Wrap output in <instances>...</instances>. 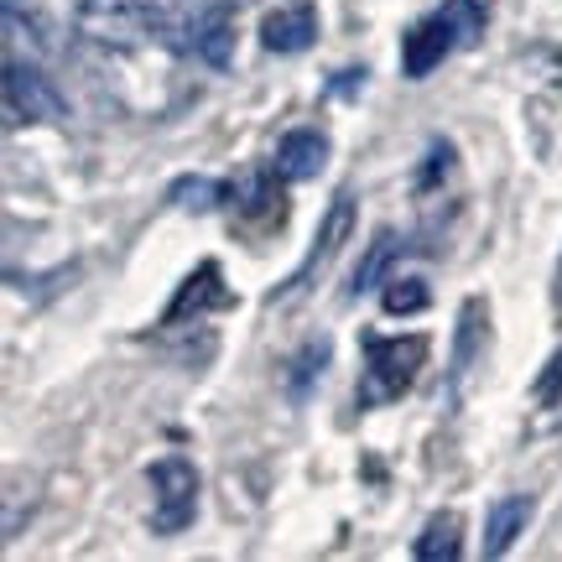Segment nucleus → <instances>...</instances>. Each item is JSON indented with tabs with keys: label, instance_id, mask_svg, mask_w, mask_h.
<instances>
[{
	"label": "nucleus",
	"instance_id": "obj_4",
	"mask_svg": "<svg viewBox=\"0 0 562 562\" xmlns=\"http://www.w3.org/2000/svg\"><path fill=\"white\" fill-rule=\"evenodd\" d=\"M193 516H199V469L182 453H167L151 463V531L178 537L193 526Z\"/></svg>",
	"mask_w": 562,
	"mask_h": 562
},
{
	"label": "nucleus",
	"instance_id": "obj_19",
	"mask_svg": "<svg viewBox=\"0 0 562 562\" xmlns=\"http://www.w3.org/2000/svg\"><path fill=\"white\" fill-rule=\"evenodd\" d=\"M552 313L562 318V261H558V277H552Z\"/></svg>",
	"mask_w": 562,
	"mask_h": 562
},
{
	"label": "nucleus",
	"instance_id": "obj_7",
	"mask_svg": "<svg viewBox=\"0 0 562 562\" xmlns=\"http://www.w3.org/2000/svg\"><path fill=\"white\" fill-rule=\"evenodd\" d=\"M349 224H355V199H334V209H328V220H323V229H318V240H313V250H307V261L292 271V281H286L281 302L297 297V292H307V281H313L323 266L339 256V245L349 240Z\"/></svg>",
	"mask_w": 562,
	"mask_h": 562
},
{
	"label": "nucleus",
	"instance_id": "obj_11",
	"mask_svg": "<svg viewBox=\"0 0 562 562\" xmlns=\"http://www.w3.org/2000/svg\"><path fill=\"white\" fill-rule=\"evenodd\" d=\"M417 562H459L463 558V521L459 510H438L432 521L422 526V537L412 542Z\"/></svg>",
	"mask_w": 562,
	"mask_h": 562
},
{
	"label": "nucleus",
	"instance_id": "obj_15",
	"mask_svg": "<svg viewBox=\"0 0 562 562\" xmlns=\"http://www.w3.org/2000/svg\"><path fill=\"white\" fill-rule=\"evenodd\" d=\"M381 302H385L391 318H406V313H422V307L432 302V292H427V281H417V277H391Z\"/></svg>",
	"mask_w": 562,
	"mask_h": 562
},
{
	"label": "nucleus",
	"instance_id": "obj_6",
	"mask_svg": "<svg viewBox=\"0 0 562 562\" xmlns=\"http://www.w3.org/2000/svg\"><path fill=\"white\" fill-rule=\"evenodd\" d=\"M318 42V5L313 0H292V5H277L261 16V47L266 53H307Z\"/></svg>",
	"mask_w": 562,
	"mask_h": 562
},
{
	"label": "nucleus",
	"instance_id": "obj_17",
	"mask_svg": "<svg viewBox=\"0 0 562 562\" xmlns=\"http://www.w3.org/2000/svg\"><path fill=\"white\" fill-rule=\"evenodd\" d=\"M558 391H562V355H552L547 375L537 381V396H542V402H558Z\"/></svg>",
	"mask_w": 562,
	"mask_h": 562
},
{
	"label": "nucleus",
	"instance_id": "obj_8",
	"mask_svg": "<svg viewBox=\"0 0 562 562\" xmlns=\"http://www.w3.org/2000/svg\"><path fill=\"white\" fill-rule=\"evenodd\" d=\"M182 47L209 68H229L235 63V11H193Z\"/></svg>",
	"mask_w": 562,
	"mask_h": 562
},
{
	"label": "nucleus",
	"instance_id": "obj_1",
	"mask_svg": "<svg viewBox=\"0 0 562 562\" xmlns=\"http://www.w3.org/2000/svg\"><path fill=\"white\" fill-rule=\"evenodd\" d=\"M74 32L104 53H140L172 37V16L161 0H83L74 11Z\"/></svg>",
	"mask_w": 562,
	"mask_h": 562
},
{
	"label": "nucleus",
	"instance_id": "obj_18",
	"mask_svg": "<svg viewBox=\"0 0 562 562\" xmlns=\"http://www.w3.org/2000/svg\"><path fill=\"white\" fill-rule=\"evenodd\" d=\"M193 11H240V5H250V0H188Z\"/></svg>",
	"mask_w": 562,
	"mask_h": 562
},
{
	"label": "nucleus",
	"instance_id": "obj_3",
	"mask_svg": "<svg viewBox=\"0 0 562 562\" xmlns=\"http://www.w3.org/2000/svg\"><path fill=\"white\" fill-rule=\"evenodd\" d=\"M427 364V339L406 334V339H364V385L360 402H396L406 385L417 381V370Z\"/></svg>",
	"mask_w": 562,
	"mask_h": 562
},
{
	"label": "nucleus",
	"instance_id": "obj_14",
	"mask_svg": "<svg viewBox=\"0 0 562 562\" xmlns=\"http://www.w3.org/2000/svg\"><path fill=\"white\" fill-rule=\"evenodd\" d=\"M328 355H334V344H328V339H307V344H302V355L286 364V370H292V375H286V391H292V402H302V396H307V385L323 375Z\"/></svg>",
	"mask_w": 562,
	"mask_h": 562
},
{
	"label": "nucleus",
	"instance_id": "obj_16",
	"mask_svg": "<svg viewBox=\"0 0 562 562\" xmlns=\"http://www.w3.org/2000/svg\"><path fill=\"white\" fill-rule=\"evenodd\" d=\"M229 199V188L214 178H182L178 188H172V203L178 209H193V214H203V209H220V203Z\"/></svg>",
	"mask_w": 562,
	"mask_h": 562
},
{
	"label": "nucleus",
	"instance_id": "obj_2",
	"mask_svg": "<svg viewBox=\"0 0 562 562\" xmlns=\"http://www.w3.org/2000/svg\"><path fill=\"white\" fill-rule=\"evenodd\" d=\"M484 32V11L474 0H448L432 16H422L402 37V74L406 79H427L453 47L474 42Z\"/></svg>",
	"mask_w": 562,
	"mask_h": 562
},
{
	"label": "nucleus",
	"instance_id": "obj_13",
	"mask_svg": "<svg viewBox=\"0 0 562 562\" xmlns=\"http://www.w3.org/2000/svg\"><path fill=\"white\" fill-rule=\"evenodd\" d=\"M396 235L391 229H375V240H370V250H364L360 271H355V281H349V297H360V292H370V286H381L385 281V266L396 261Z\"/></svg>",
	"mask_w": 562,
	"mask_h": 562
},
{
	"label": "nucleus",
	"instance_id": "obj_10",
	"mask_svg": "<svg viewBox=\"0 0 562 562\" xmlns=\"http://www.w3.org/2000/svg\"><path fill=\"white\" fill-rule=\"evenodd\" d=\"M531 510H537L531 495H501V501L490 505V516H484V558H505L516 547V537L526 531Z\"/></svg>",
	"mask_w": 562,
	"mask_h": 562
},
{
	"label": "nucleus",
	"instance_id": "obj_9",
	"mask_svg": "<svg viewBox=\"0 0 562 562\" xmlns=\"http://www.w3.org/2000/svg\"><path fill=\"white\" fill-rule=\"evenodd\" d=\"M328 167V136L323 131H292L277 146V178L281 182H307Z\"/></svg>",
	"mask_w": 562,
	"mask_h": 562
},
{
	"label": "nucleus",
	"instance_id": "obj_12",
	"mask_svg": "<svg viewBox=\"0 0 562 562\" xmlns=\"http://www.w3.org/2000/svg\"><path fill=\"white\" fill-rule=\"evenodd\" d=\"M229 302V292L220 286V266L209 261V266H199L193 277L182 281V292H178V302L167 307V323H178L182 313H199V307H224Z\"/></svg>",
	"mask_w": 562,
	"mask_h": 562
},
{
	"label": "nucleus",
	"instance_id": "obj_5",
	"mask_svg": "<svg viewBox=\"0 0 562 562\" xmlns=\"http://www.w3.org/2000/svg\"><path fill=\"white\" fill-rule=\"evenodd\" d=\"M5 115L11 121H63V94L32 58H5Z\"/></svg>",
	"mask_w": 562,
	"mask_h": 562
}]
</instances>
